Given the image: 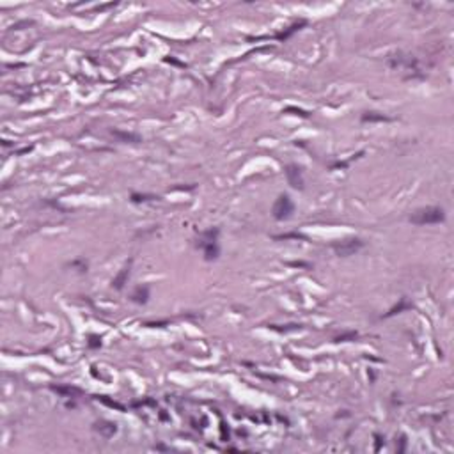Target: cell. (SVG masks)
Returning a JSON list of instances; mask_svg holds the SVG:
<instances>
[{
	"instance_id": "3",
	"label": "cell",
	"mask_w": 454,
	"mask_h": 454,
	"mask_svg": "<svg viewBox=\"0 0 454 454\" xmlns=\"http://www.w3.org/2000/svg\"><path fill=\"white\" fill-rule=\"evenodd\" d=\"M360 247H362L360 240H350V242H344L342 245H335V250H337V254H341V256H348V254L357 252Z\"/></svg>"
},
{
	"instance_id": "2",
	"label": "cell",
	"mask_w": 454,
	"mask_h": 454,
	"mask_svg": "<svg viewBox=\"0 0 454 454\" xmlns=\"http://www.w3.org/2000/svg\"><path fill=\"white\" fill-rule=\"evenodd\" d=\"M291 213H293V203H291V199L287 195H280L274 206V216L277 220H282V219H287Z\"/></svg>"
},
{
	"instance_id": "1",
	"label": "cell",
	"mask_w": 454,
	"mask_h": 454,
	"mask_svg": "<svg viewBox=\"0 0 454 454\" xmlns=\"http://www.w3.org/2000/svg\"><path fill=\"white\" fill-rule=\"evenodd\" d=\"M445 220V211L442 208H424V210H417L412 213L410 222L417 224V226H426V224H438Z\"/></svg>"
},
{
	"instance_id": "4",
	"label": "cell",
	"mask_w": 454,
	"mask_h": 454,
	"mask_svg": "<svg viewBox=\"0 0 454 454\" xmlns=\"http://www.w3.org/2000/svg\"><path fill=\"white\" fill-rule=\"evenodd\" d=\"M286 174H287V181H289L291 187L302 188L303 181H302V174H300V169L298 167H295V165H289V167H287V171H286Z\"/></svg>"
}]
</instances>
